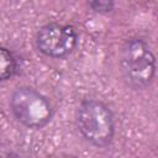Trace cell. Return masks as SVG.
Segmentation results:
<instances>
[{
	"label": "cell",
	"mask_w": 158,
	"mask_h": 158,
	"mask_svg": "<svg viewBox=\"0 0 158 158\" xmlns=\"http://www.w3.org/2000/svg\"><path fill=\"white\" fill-rule=\"evenodd\" d=\"M118 63L123 81L132 90H144L153 83L157 58L143 38H128L121 48Z\"/></svg>",
	"instance_id": "cell-1"
},
{
	"label": "cell",
	"mask_w": 158,
	"mask_h": 158,
	"mask_svg": "<svg viewBox=\"0 0 158 158\" xmlns=\"http://www.w3.org/2000/svg\"><path fill=\"white\" fill-rule=\"evenodd\" d=\"M75 122L81 137L91 146L104 148L115 137V117L110 107L96 99H85L77 110Z\"/></svg>",
	"instance_id": "cell-2"
},
{
	"label": "cell",
	"mask_w": 158,
	"mask_h": 158,
	"mask_svg": "<svg viewBox=\"0 0 158 158\" xmlns=\"http://www.w3.org/2000/svg\"><path fill=\"white\" fill-rule=\"evenodd\" d=\"M9 106L16 121L31 130L43 128L54 115L49 99L37 89L27 85L19 86L11 93Z\"/></svg>",
	"instance_id": "cell-3"
},
{
	"label": "cell",
	"mask_w": 158,
	"mask_h": 158,
	"mask_svg": "<svg viewBox=\"0 0 158 158\" xmlns=\"http://www.w3.org/2000/svg\"><path fill=\"white\" fill-rule=\"evenodd\" d=\"M77 44L78 33L73 26L67 23L49 22L36 33V47L40 53L48 58H67L74 52Z\"/></svg>",
	"instance_id": "cell-4"
},
{
	"label": "cell",
	"mask_w": 158,
	"mask_h": 158,
	"mask_svg": "<svg viewBox=\"0 0 158 158\" xmlns=\"http://www.w3.org/2000/svg\"><path fill=\"white\" fill-rule=\"evenodd\" d=\"M17 72V60L15 56L5 47L0 49V79H11Z\"/></svg>",
	"instance_id": "cell-5"
},
{
	"label": "cell",
	"mask_w": 158,
	"mask_h": 158,
	"mask_svg": "<svg viewBox=\"0 0 158 158\" xmlns=\"http://www.w3.org/2000/svg\"><path fill=\"white\" fill-rule=\"evenodd\" d=\"M88 6L98 14H107L110 11H112L115 2L114 1H107V0H94V1H89Z\"/></svg>",
	"instance_id": "cell-6"
}]
</instances>
